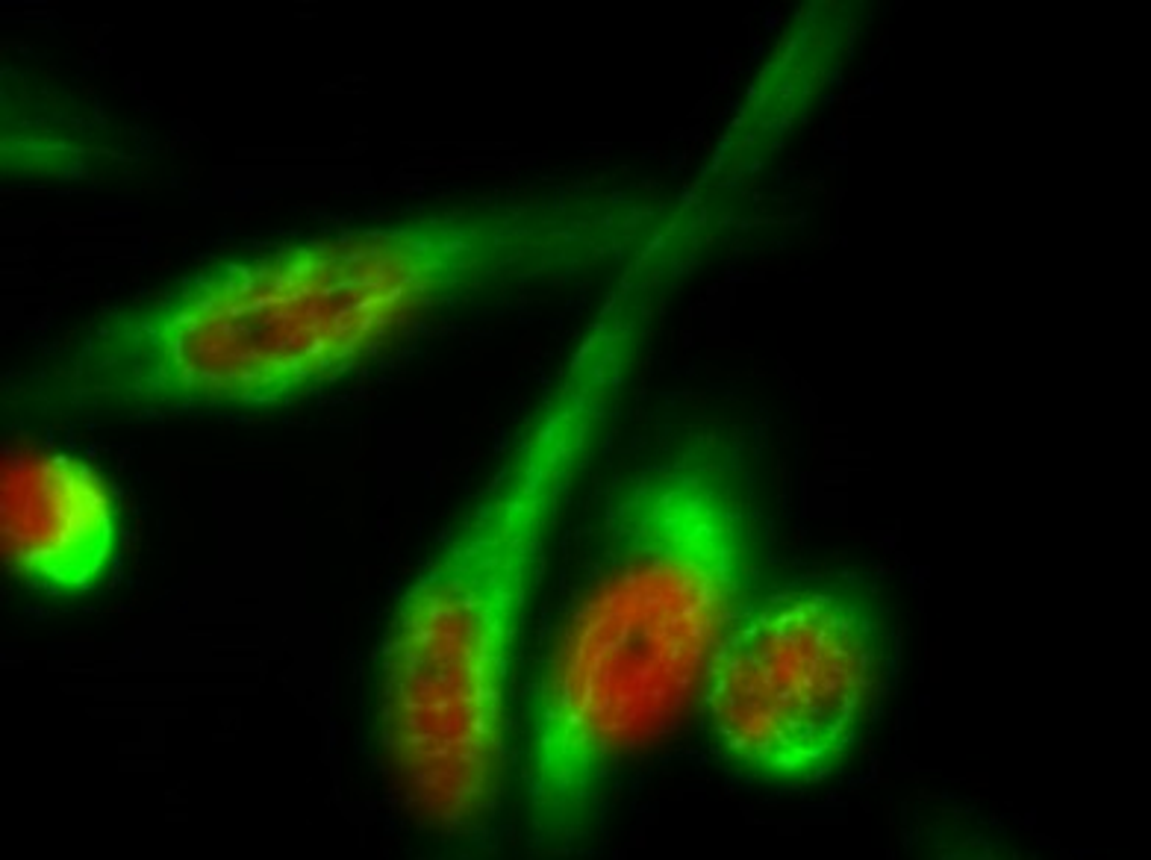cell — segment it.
<instances>
[{
  "label": "cell",
  "mask_w": 1151,
  "mask_h": 860,
  "mask_svg": "<svg viewBox=\"0 0 1151 860\" xmlns=\"http://www.w3.org/2000/svg\"><path fill=\"white\" fill-rule=\"evenodd\" d=\"M118 537L115 498L83 460L6 448L0 469V542L24 581L80 595L106 572Z\"/></svg>",
  "instance_id": "5b68a950"
},
{
  "label": "cell",
  "mask_w": 1151,
  "mask_h": 860,
  "mask_svg": "<svg viewBox=\"0 0 1151 860\" xmlns=\"http://www.w3.org/2000/svg\"><path fill=\"white\" fill-rule=\"evenodd\" d=\"M704 236L701 215L678 210L619 269L510 457L395 607L377 669L380 743L401 796L436 831L469 828L495 799L507 687L545 539L657 304Z\"/></svg>",
  "instance_id": "7a4b0ae2"
},
{
  "label": "cell",
  "mask_w": 1151,
  "mask_h": 860,
  "mask_svg": "<svg viewBox=\"0 0 1151 860\" xmlns=\"http://www.w3.org/2000/svg\"><path fill=\"white\" fill-rule=\"evenodd\" d=\"M881 675V628L839 590H792L745 613L722 645L704 704L739 763L816 778L851 749Z\"/></svg>",
  "instance_id": "277c9868"
},
{
  "label": "cell",
  "mask_w": 1151,
  "mask_h": 860,
  "mask_svg": "<svg viewBox=\"0 0 1151 860\" xmlns=\"http://www.w3.org/2000/svg\"><path fill=\"white\" fill-rule=\"evenodd\" d=\"M748 486L731 442L692 436L616 489L601 563L536 699L524 790L539 846L572 843L610 772L660 740L707 687L742 619Z\"/></svg>",
  "instance_id": "3957f363"
},
{
  "label": "cell",
  "mask_w": 1151,
  "mask_h": 860,
  "mask_svg": "<svg viewBox=\"0 0 1151 860\" xmlns=\"http://www.w3.org/2000/svg\"><path fill=\"white\" fill-rule=\"evenodd\" d=\"M672 210L622 192L539 195L245 254L89 324L24 395L59 413L289 404L471 295L628 266Z\"/></svg>",
  "instance_id": "6da1fadb"
}]
</instances>
